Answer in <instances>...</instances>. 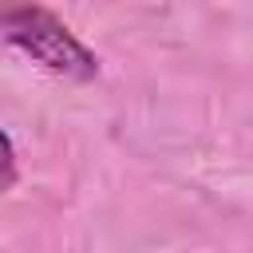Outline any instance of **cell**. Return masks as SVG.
<instances>
[{
    "instance_id": "2",
    "label": "cell",
    "mask_w": 253,
    "mask_h": 253,
    "mask_svg": "<svg viewBox=\"0 0 253 253\" xmlns=\"http://www.w3.org/2000/svg\"><path fill=\"white\" fill-rule=\"evenodd\" d=\"M16 178H20L16 142H12V134L0 126V194H4V190H12V186H16Z\"/></svg>"
},
{
    "instance_id": "1",
    "label": "cell",
    "mask_w": 253,
    "mask_h": 253,
    "mask_svg": "<svg viewBox=\"0 0 253 253\" xmlns=\"http://www.w3.org/2000/svg\"><path fill=\"white\" fill-rule=\"evenodd\" d=\"M0 40L59 79L91 83L99 75V55L55 12L32 0H0Z\"/></svg>"
}]
</instances>
